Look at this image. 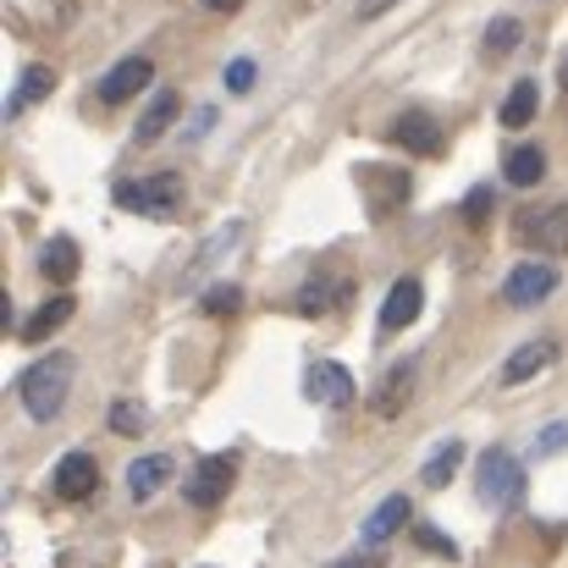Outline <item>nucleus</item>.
<instances>
[{"mask_svg": "<svg viewBox=\"0 0 568 568\" xmlns=\"http://www.w3.org/2000/svg\"><path fill=\"white\" fill-rule=\"evenodd\" d=\"M392 6H397V0H359V17H365V22H376V17H386Z\"/></svg>", "mask_w": 568, "mask_h": 568, "instance_id": "72a5a7b5", "label": "nucleus"}, {"mask_svg": "<svg viewBox=\"0 0 568 568\" xmlns=\"http://www.w3.org/2000/svg\"><path fill=\"white\" fill-rule=\"evenodd\" d=\"M343 298H348V282H343V276H315V282L298 293V310H304V315H326V310H337Z\"/></svg>", "mask_w": 568, "mask_h": 568, "instance_id": "aec40b11", "label": "nucleus"}, {"mask_svg": "<svg viewBox=\"0 0 568 568\" xmlns=\"http://www.w3.org/2000/svg\"><path fill=\"white\" fill-rule=\"evenodd\" d=\"M72 315H78V298H72V293H55L50 304H39V310L22 321V337H28V343H44V337H50V332H61Z\"/></svg>", "mask_w": 568, "mask_h": 568, "instance_id": "f8f14e48", "label": "nucleus"}, {"mask_svg": "<svg viewBox=\"0 0 568 568\" xmlns=\"http://www.w3.org/2000/svg\"><path fill=\"white\" fill-rule=\"evenodd\" d=\"M558 293V271L552 265H541V260H525V265H514L508 271V282H503V298L514 304V310H536L541 298H552Z\"/></svg>", "mask_w": 568, "mask_h": 568, "instance_id": "20e7f679", "label": "nucleus"}, {"mask_svg": "<svg viewBox=\"0 0 568 568\" xmlns=\"http://www.w3.org/2000/svg\"><path fill=\"white\" fill-rule=\"evenodd\" d=\"M232 475H237V469H232V458H204V464L189 475V486H183V491H189L193 508H215V503L232 491Z\"/></svg>", "mask_w": 568, "mask_h": 568, "instance_id": "6e6552de", "label": "nucleus"}, {"mask_svg": "<svg viewBox=\"0 0 568 568\" xmlns=\"http://www.w3.org/2000/svg\"><path fill=\"white\" fill-rule=\"evenodd\" d=\"M519 497H525V469H519V458L503 453V447H491V453L480 458V503H491V508H519Z\"/></svg>", "mask_w": 568, "mask_h": 568, "instance_id": "7ed1b4c3", "label": "nucleus"}, {"mask_svg": "<svg viewBox=\"0 0 568 568\" xmlns=\"http://www.w3.org/2000/svg\"><path fill=\"white\" fill-rule=\"evenodd\" d=\"M226 89H232V94L254 89V61H232V67H226Z\"/></svg>", "mask_w": 568, "mask_h": 568, "instance_id": "c756f323", "label": "nucleus"}, {"mask_svg": "<svg viewBox=\"0 0 568 568\" xmlns=\"http://www.w3.org/2000/svg\"><path fill=\"white\" fill-rule=\"evenodd\" d=\"M17 392H22V408L33 419H55L67 408V392H72V354H50V359L28 365Z\"/></svg>", "mask_w": 568, "mask_h": 568, "instance_id": "f257e3e1", "label": "nucleus"}, {"mask_svg": "<svg viewBox=\"0 0 568 568\" xmlns=\"http://www.w3.org/2000/svg\"><path fill=\"white\" fill-rule=\"evenodd\" d=\"M458 464H464V442H447V447H436V458L425 464V475H419V480H425L430 491H442V486L458 475Z\"/></svg>", "mask_w": 568, "mask_h": 568, "instance_id": "b1692460", "label": "nucleus"}, {"mask_svg": "<svg viewBox=\"0 0 568 568\" xmlns=\"http://www.w3.org/2000/svg\"><path fill=\"white\" fill-rule=\"evenodd\" d=\"M210 11H221V17H232V11H243V0H204Z\"/></svg>", "mask_w": 568, "mask_h": 568, "instance_id": "f704fd0d", "label": "nucleus"}, {"mask_svg": "<svg viewBox=\"0 0 568 568\" xmlns=\"http://www.w3.org/2000/svg\"><path fill=\"white\" fill-rule=\"evenodd\" d=\"M519 237L536 243L541 254H568V204H541L519 215Z\"/></svg>", "mask_w": 568, "mask_h": 568, "instance_id": "39448f33", "label": "nucleus"}, {"mask_svg": "<svg viewBox=\"0 0 568 568\" xmlns=\"http://www.w3.org/2000/svg\"><path fill=\"white\" fill-rule=\"evenodd\" d=\"M39 265H44L50 282H72V276H78V243H72V237H50L44 254H39Z\"/></svg>", "mask_w": 568, "mask_h": 568, "instance_id": "5701e85b", "label": "nucleus"}, {"mask_svg": "<svg viewBox=\"0 0 568 568\" xmlns=\"http://www.w3.org/2000/svg\"><path fill=\"white\" fill-rule=\"evenodd\" d=\"M332 568H386V564H381V552H354V558H343Z\"/></svg>", "mask_w": 568, "mask_h": 568, "instance_id": "473e14b6", "label": "nucleus"}, {"mask_svg": "<svg viewBox=\"0 0 568 568\" xmlns=\"http://www.w3.org/2000/svg\"><path fill=\"white\" fill-rule=\"evenodd\" d=\"M172 469H178V464H172L166 453H150V458H139V464L128 469V491H133V503H150V497H155V491L172 480Z\"/></svg>", "mask_w": 568, "mask_h": 568, "instance_id": "ddd939ff", "label": "nucleus"}, {"mask_svg": "<svg viewBox=\"0 0 568 568\" xmlns=\"http://www.w3.org/2000/svg\"><path fill=\"white\" fill-rule=\"evenodd\" d=\"M408 392H414V365H397L392 376L381 381V392H376V414H381V419H392V414H403V403H408Z\"/></svg>", "mask_w": 568, "mask_h": 568, "instance_id": "412c9836", "label": "nucleus"}, {"mask_svg": "<svg viewBox=\"0 0 568 568\" xmlns=\"http://www.w3.org/2000/svg\"><path fill=\"white\" fill-rule=\"evenodd\" d=\"M503 178H508L514 189H536V183L547 178V155H541L536 144H514V150L503 155Z\"/></svg>", "mask_w": 568, "mask_h": 568, "instance_id": "2eb2a0df", "label": "nucleus"}, {"mask_svg": "<svg viewBox=\"0 0 568 568\" xmlns=\"http://www.w3.org/2000/svg\"><path fill=\"white\" fill-rule=\"evenodd\" d=\"M183 178L178 172H155V178H122L116 183V204L139 210V215H178L183 210Z\"/></svg>", "mask_w": 568, "mask_h": 568, "instance_id": "f03ea898", "label": "nucleus"}, {"mask_svg": "<svg viewBox=\"0 0 568 568\" xmlns=\"http://www.w3.org/2000/svg\"><path fill=\"white\" fill-rule=\"evenodd\" d=\"M50 89H55V72H50V67H28V72H22V83H17V94L6 100V116H22V111H28V105H39Z\"/></svg>", "mask_w": 568, "mask_h": 568, "instance_id": "6ab92c4d", "label": "nucleus"}, {"mask_svg": "<svg viewBox=\"0 0 568 568\" xmlns=\"http://www.w3.org/2000/svg\"><path fill=\"white\" fill-rule=\"evenodd\" d=\"M111 430L139 436V430H144V408H139V403H116V408H111Z\"/></svg>", "mask_w": 568, "mask_h": 568, "instance_id": "a878e982", "label": "nucleus"}, {"mask_svg": "<svg viewBox=\"0 0 568 568\" xmlns=\"http://www.w3.org/2000/svg\"><path fill=\"white\" fill-rule=\"evenodd\" d=\"M552 359H558V343H552V337H541V343H525V348H519V354L503 365V381H508V386H519V381L541 376Z\"/></svg>", "mask_w": 568, "mask_h": 568, "instance_id": "dca6fc26", "label": "nucleus"}, {"mask_svg": "<svg viewBox=\"0 0 568 568\" xmlns=\"http://www.w3.org/2000/svg\"><path fill=\"white\" fill-rule=\"evenodd\" d=\"M150 83H155V61H150V55H128L122 67H111V72L100 78V100H105V105H122V100H139Z\"/></svg>", "mask_w": 568, "mask_h": 568, "instance_id": "423d86ee", "label": "nucleus"}, {"mask_svg": "<svg viewBox=\"0 0 568 568\" xmlns=\"http://www.w3.org/2000/svg\"><path fill=\"white\" fill-rule=\"evenodd\" d=\"M359 178H365V183H381V189H371V215H376V221L381 215H392V204L408 199V178L392 172V166H365Z\"/></svg>", "mask_w": 568, "mask_h": 568, "instance_id": "f3484780", "label": "nucleus"}, {"mask_svg": "<svg viewBox=\"0 0 568 568\" xmlns=\"http://www.w3.org/2000/svg\"><path fill=\"white\" fill-rule=\"evenodd\" d=\"M178 116H183V94H155V100H150V111L139 116V128H133V144H155Z\"/></svg>", "mask_w": 568, "mask_h": 568, "instance_id": "4468645a", "label": "nucleus"}, {"mask_svg": "<svg viewBox=\"0 0 568 568\" xmlns=\"http://www.w3.org/2000/svg\"><path fill=\"white\" fill-rule=\"evenodd\" d=\"M403 525H408V497H386L376 514L365 519V541H371V547H381V541H392Z\"/></svg>", "mask_w": 568, "mask_h": 568, "instance_id": "a211bd4d", "label": "nucleus"}, {"mask_svg": "<svg viewBox=\"0 0 568 568\" xmlns=\"http://www.w3.org/2000/svg\"><path fill=\"white\" fill-rule=\"evenodd\" d=\"M419 310H425V287H419V276H403V282L386 293V304H381V326H386V332H403V326L419 321Z\"/></svg>", "mask_w": 568, "mask_h": 568, "instance_id": "1a4fd4ad", "label": "nucleus"}, {"mask_svg": "<svg viewBox=\"0 0 568 568\" xmlns=\"http://www.w3.org/2000/svg\"><path fill=\"white\" fill-rule=\"evenodd\" d=\"M304 392H310V403H321V408H348V403H354V376H348L343 365L321 359V365H310Z\"/></svg>", "mask_w": 568, "mask_h": 568, "instance_id": "0eeeda50", "label": "nucleus"}, {"mask_svg": "<svg viewBox=\"0 0 568 568\" xmlns=\"http://www.w3.org/2000/svg\"><path fill=\"white\" fill-rule=\"evenodd\" d=\"M419 547H425V552H436V558H458V547H453L442 530H430V525H419Z\"/></svg>", "mask_w": 568, "mask_h": 568, "instance_id": "c85d7f7f", "label": "nucleus"}, {"mask_svg": "<svg viewBox=\"0 0 568 568\" xmlns=\"http://www.w3.org/2000/svg\"><path fill=\"white\" fill-rule=\"evenodd\" d=\"M392 139H397L403 150H414V155H436V150H442V128H436L430 111H403L397 128H392Z\"/></svg>", "mask_w": 568, "mask_h": 568, "instance_id": "9b49d317", "label": "nucleus"}, {"mask_svg": "<svg viewBox=\"0 0 568 568\" xmlns=\"http://www.w3.org/2000/svg\"><path fill=\"white\" fill-rule=\"evenodd\" d=\"M486 215H491V189H475L469 199H464V221H469V226H480Z\"/></svg>", "mask_w": 568, "mask_h": 568, "instance_id": "cd10ccee", "label": "nucleus"}, {"mask_svg": "<svg viewBox=\"0 0 568 568\" xmlns=\"http://www.w3.org/2000/svg\"><path fill=\"white\" fill-rule=\"evenodd\" d=\"M536 105H541V89H536V78L514 83V89H508V100H503V128H525V122L536 116Z\"/></svg>", "mask_w": 568, "mask_h": 568, "instance_id": "4be33fe9", "label": "nucleus"}, {"mask_svg": "<svg viewBox=\"0 0 568 568\" xmlns=\"http://www.w3.org/2000/svg\"><path fill=\"white\" fill-rule=\"evenodd\" d=\"M210 122H215V111H210V105H204V111H193V122L183 128V144H193L199 133H210Z\"/></svg>", "mask_w": 568, "mask_h": 568, "instance_id": "7c9ffc66", "label": "nucleus"}, {"mask_svg": "<svg viewBox=\"0 0 568 568\" xmlns=\"http://www.w3.org/2000/svg\"><path fill=\"white\" fill-rule=\"evenodd\" d=\"M237 304H243L237 287H210V293H204V310H210V315H237Z\"/></svg>", "mask_w": 568, "mask_h": 568, "instance_id": "bb28decb", "label": "nucleus"}, {"mask_svg": "<svg viewBox=\"0 0 568 568\" xmlns=\"http://www.w3.org/2000/svg\"><path fill=\"white\" fill-rule=\"evenodd\" d=\"M94 486H100V469H94L89 453H67V458L55 464V497L83 503V497H94Z\"/></svg>", "mask_w": 568, "mask_h": 568, "instance_id": "9d476101", "label": "nucleus"}, {"mask_svg": "<svg viewBox=\"0 0 568 568\" xmlns=\"http://www.w3.org/2000/svg\"><path fill=\"white\" fill-rule=\"evenodd\" d=\"M519 39H525V28H519L514 17H497V22L486 28V61H503V55H514V50H519Z\"/></svg>", "mask_w": 568, "mask_h": 568, "instance_id": "393cba45", "label": "nucleus"}, {"mask_svg": "<svg viewBox=\"0 0 568 568\" xmlns=\"http://www.w3.org/2000/svg\"><path fill=\"white\" fill-rule=\"evenodd\" d=\"M568 442V425H552V430H541V442H536V453H558Z\"/></svg>", "mask_w": 568, "mask_h": 568, "instance_id": "2f4dec72", "label": "nucleus"}]
</instances>
